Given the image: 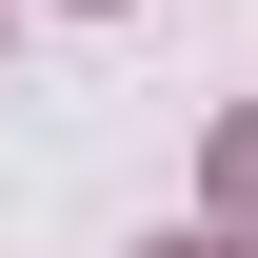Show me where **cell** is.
I'll list each match as a JSON object with an SVG mask.
<instances>
[{"label": "cell", "mask_w": 258, "mask_h": 258, "mask_svg": "<svg viewBox=\"0 0 258 258\" xmlns=\"http://www.w3.org/2000/svg\"><path fill=\"white\" fill-rule=\"evenodd\" d=\"M219 199H238V219H258V119H238V139H219Z\"/></svg>", "instance_id": "1"}, {"label": "cell", "mask_w": 258, "mask_h": 258, "mask_svg": "<svg viewBox=\"0 0 258 258\" xmlns=\"http://www.w3.org/2000/svg\"><path fill=\"white\" fill-rule=\"evenodd\" d=\"M179 258H238V238H179Z\"/></svg>", "instance_id": "2"}]
</instances>
